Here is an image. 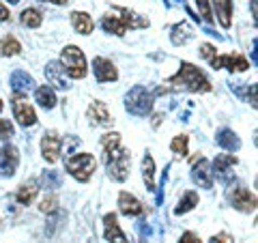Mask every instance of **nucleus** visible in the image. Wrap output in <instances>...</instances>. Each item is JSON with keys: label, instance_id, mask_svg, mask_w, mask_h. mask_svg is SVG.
<instances>
[{"label": "nucleus", "instance_id": "28", "mask_svg": "<svg viewBox=\"0 0 258 243\" xmlns=\"http://www.w3.org/2000/svg\"><path fill=\"white\" fill-rule=\"evenodd\" d=\"M18 52H22V45L18 43V39H15V37L7 35L3 41H0V54H3V56H15Z\"/></svg>", "mask_w": 258, "mask_h": 243}, {"label": "nucleus", "instance_id": "16", "mask_svg": "<svg viewBox=\"0 0 258 243\" xmlns=\"http://www.w3.org/2000/svg\"><path fill=\"white\" fill-rule=\"evenodd\" d=\"M103 224H106V239L110 243H127V237L120 232L114 213H108L106 217H103Z\"/></svg>", "mask_w": 258, "mask_h": 243}, {"label": "nucleus", "instance_id": "13", "mask_svg": "<svg viewBox=\"0 0 258 243\" xmlns=\"http://www.w3.org/2000/svg\"><path fill=\"white\" fill-rule=\"evenodd\" d=\"M194 181H196L200 188L211 190L213 185V172H211V164L207 159H198V164L194 166Z\"/></svg>", "mask_w": 258, "mask_h": 243}, {"label": "nucleus", "instance_id": "30", "mask_svg": "<svg viewBox=\"0 0 258 243\" xmlns=\"http://www.w3.org/2000/svg\"><path fill=\"white\" fill-rule=\"evenodd\" d=\"M101 147H103V153L114 151L116 147H120V136L118 134H106L101 138Z\"/></svg>", "mask_w": 258, "mask_h": 243}, {"label": "nucleus", "instance_id": "33", "mask_svg": "<svg viewBox=\"0 0 258 243\" xmlns=\"http://www.w3.org/2000/svg\"><path fill=\"white\" fill-rule=\"evenodd\" d=\"M196 7L200 9V15H203L205 22H211V9H209V0H196Z\"/></svg>", "mask_w": 258, "mask_h": 243}, {"label": "nucleus", "instance_id": "19", "mask_svg": "<svg viewBox=\"0 0 258 243\" xmlns=\"http://www.w3.org/2000/svg\"><path fill=\"white\" fill-rule=\"evenodd\" d=\"M71 24H74V28L80 32V35H91L93 28H95L93 20L88 18V13H84V11H74L71 13Z\"/></svg>", "mask_w": 258, "mask_h": 243}, {"label": "nucleus", "instance_id": "12", "mask_svg": "<svg viewBox=\"0 0 258 243\" xmlns=\"http://www.w3.org/2000/svg\"><path fill=\"white\" fill-rule=\"evenodd\" d=\"M237 164V157L235 155H217L213 161V170H215V176L224 183H230L232 179V166Z\"/></svg>", "mask_w": 258, "mask_h": 243}, {"label": "nucleus", "instance_id": "9", "mask_svg": "<svg viewBox=\"0 0 258 243\" xmlns=\"http://www.w3.org/2000/svg\"><path fill=\"white\" fill-rule=\"evenodd\" d=\"M211 67L213 69H222V67H226V69H230V71H245V69H249V63L243 58L241 54H232V56H213L211 58Z\"/></svg>", "mask_w": 258, "mask_h": 243}, {"label": "nucleus", "instance_id": "10", "mask_svg": "<svg viewBox=\"0 0 258 243\" xmlns=\"http://www.w3.org/2000/svg\"><path fill=\"white\" fill-rule=\"evenodd\" d=\"M93 69H95L97 82H114V80L118 78L116 67L112 65V60L101 58V56H97V58L93 60Z\"/></svg>", "mask_w": 258, "mask_h": 243}, {"label": "nucleus", "instance_id": "38", "mask_svg": "<svg viewBox=\"0 0 258 243\" xmlns=\"http://www.w3.org/2000/svg\"><path fill=\"white\" fill-rule=\"evenodd\" d=\"M7 20H9V9L0 3V22H7Z\"/></svg>", "mask_w": 258, "mask_h": 243}, {"label": "nucleus", "instance_id": "6", "mask_svg": "<svg viewBox=\"0 0 258 243\" xmlns=\"http://www.w3.org/2000/svg\"><path fill=\"white\" fill-rule=\"evenodd\" d=\"M13 114L15 118H18V123L24 125V127H30L37 123V114L35 110H32V106L28 103V99L20 93H15V99H13Z\"/></svg>", "mask_w": 258, "mask_h": 243}, {"label": "nucleus", "instance_id": "27", "mask_svg": "<svg viewBox=\"0 0 258 243\" xmlns=\"http://www.w3.org/2000/svg\"><path fill=\"white\" fill-rule=\"evenodd\" d=\"M43 22V15L39 13L37 9H24L22 11V24L28 28H39Z\"/></svg>", "mask_w": 258, "mask_h": 243}, {"label": "nucleus", "instance_id": "5", "mask_svg": "<svg viewBox=\"0 0 258 243\" xmlns=\"http://www.w3.org/2000/svg\"><path fill=\"white\" fill-rule=\"evenodd\" d=\"M60 60H62V67H64V74L69 78H84L86 76V58L80 47L76 45H67L60 54Z\"/></svg>", "mask_w": 258, "mask_h": 243}, {"label": "nucleus", "instance_id": "40", "mask_svg": "<svg viewBox=\"0 0 258 243\" xmlns=\"http://www.w3.org/2000/svg\"><path fill=\"white\" fill-rule=\"evenodd\" d=\"M9 3H13V5H15V3H20V0H9Z\"/></svg>", "mask_w": 258, "mask_h": 243}, {"label": "nucleus", "instance_id": "2", "mask_svg": "<svg viewBox=\"0 0 258 243\" xmlns=\"http://www.w3.org/2000/svg\"><path fill=\"white\" fill-rule=\"evenodd\" d=\"M103 159H106V168H108V174L112 181H125L127 174H129V151L116 147L114 151H108L103 153Z\"/></svg>", "mask_w": 258, "mask_h": 243}, {"label": "nucleus", "instance_id": "11", "mask_svg": "<svg viewBox=\"0 0 258 243\" xmlns=\"http://www.w3.org/2000/svg\"><path fill=\"white\" fill-rule=\"evenodd\" d=\"M230 202L232 207H237L239 211H254L256 209V196L249 194V190L245 188H235L230 194Z\"/></svg>", "mask_w": 258, "mask_h": 243}, {"label": "nucleus", "instance_id": "23", "mask_svg": "<svg viewBox=\"0 0 258 243\" xmlns=\"http://www.w3.org/2000/svg\"><path fill=\"white\" fill-rule=\"evenodd\" d=\"M35 97H37L39 106L45 108V110H52L56 106V95H54V91H52L50 86H39Z\"/></svg>", "mask_w": 258, "mask_h": 243}, {"label": "nucleus", "instance_id": "8", "mask_svg": "<svg viewBox=\"0 0 258 243\" xmlns=\"http://www.w3.org/2000/svg\"><path fill=\"white\" fill-rule=\"evenodd\" d=\"M18 164H20L18 149H15L13 144H5L3 151H0V172L5 176H13Z\"/></svg>", "mask_w": 258, "mask_h": 243}, {"label": "nucleus", "instance_id": "4", "mask_svg": "<svg viewBox=\"0 0 258 243\" xmlns=\"http://www.w3.org/2000/svg\"><path fill=\"white\" fill-rule=\"evenodd\" d=\"M64 168H67V172H71V176H76L78 181L86 183L88 179H91V174L95 172L97 161H95V157L91 155V153H78V155L67 157Z\"/></svg>", "mask_w": 258, "mask_h": 243}, {"label": "nucleus", "instance_id": "39", "mask_svg": "<svg viewBox=\"0 0 258 243\" xmlns=\"http://www.w3.org/2000/svg\"><path fill=\"white\" fill-rule=\"evenodd\" d=\"M47 3H54V5H67L69 0H47Z\"/></svg>", "mask_w": 258, "mask_h": 243}, {"label": "nucleus", "instance_id": "25", "mask_svg": "<svg viewBox=\"0 0 258 243\" xmlns=\"http://www.w3.org/2000/svg\"><path fill=\"white\" fill-rule=\"evenodd\" d=\"M37 183L35 181H28L26 185H22V188L18 190V194H15V198H18V202L20 205H30L32 200H35V196H37Z\"/></svg>", "mask_w": 258, "mask_h": 243}, {"label": "nucleus", "instance_id": "7", "mask_svg": "<svg viewBox=\"0 0 258 243\" xmlns=\"http://www.w3.org/2000/svg\"><path fill=\"white\" fill-rule=\"evenodd\" d=\"M60 147H62V138L54 132H47L41 140V153H43V159L54 164V161H58L60 157Z\"/></svg>", "mask_w": 258, "mask_h": 243}, {"label": "nucleus", "instance_id": "35", "mask_svg": "<svg viewBox=\"0 0 258 243\" xmlns=\"http://www.w3.org/2000/svg\"><path fill=\"white\" fill-rule=\"evenodd\" d=\"M213 45H209V43H205V45H200V54H203V58H209L211 60L213 58Z\"/></svg>", "mask_w": 258, "mask_h": 243}, {"label": "nucleus", "instance_id": "26", "mask_svg": "<svg viewBox=\"0 0 258 243\" xmlns=\"http://www.w3.org/2000/svg\"><path fill=\"white\" fill-rule=\"evenodd\" d=\"M194 207H198V194H196V192H187V194H185V196L179 200V205H176L174 213H176V215H183V213L191 211Z\"/></svg>", "mask_w": 258, "mask_h": 243}, {"label": "nucleus", "instance_id": "3", "mask_svg": "<svg viewBox=\"0 0 258 243\" xmlns=\"http://www.w3.org/2000/svg\"><path fill=\"white\" fill-rule=\"evenodd\" d=\"M153 101H155V97L151 91H147L144 86H136L125 97V108L134 116H147L153 110Z\"/></svg>", "mask_w": 258, "mask_h": 243}, {"label": "nucleus", "instance_id": "36", "mask_svg": "<svg viewBox=\"0 0 258 243\" xmlns=\"http://www.w3.org/2000/svg\"><path fill=\"white\" fill-rule=\"evenodd\" d=\"M179 243H200V239H198L194 232H185L183 237H181V241H179Z\"/></svg>", "mask_w": 258, "mask_h": 243}, {"label": "nucleus", "instance_id": "14", "mask_svg": "<svg viewBox=\"0 0 258 243\" xmlns=\"http://www.w3.org/2000/svg\"><path fill=\"white\" fill-rule=\"evenodd\" d=\"M45 76L56 88H62V91H67L69 88V82H67V78H64V67L60 63H47Z\"/></svg>", "mask_w": 258, "mask_h": 243}, {"label": "nucleus", "instance_id": "21", "mask_svg": "<svg viewBox=\"0 0 258 243\" xmlns=\"http://www.w3.org/2000/svg\"><path fill=\"white\" fill-rule=\"evenodd\" d=\"M101 26L106 28L108 32H112V35H118V37H123L125 32H127L125 22L120 20V18H116V15H112V13L103 15V20H101Z\"/></svg>", "mask_w": 258, "mask_h": 243}, {"label": "nucleus", "instance_id": "22", "mask_svg": "<svg viewBox=\"0 0 258 243\" xmlns=\"http://www.w3.org/2000/svg\"><path fill=\"white\" fill-rule=\"evenodd\" d=\"M114 11L123 15V18H120V20L125 22V26H127V28H144V26H149V20H142V18H138V15H136L134 11L125 9V7H114Z\"/></svg>", "mask_w": 258, "mask_h": 243}, {"label": "nucleus", "instance_id": "18", "mask_svg": "<svg viewBox=\"0 0 258 243\" xmlns=\"http://www.w3.org/2000/svg\"><path fill=\"white\" fill-rule=\"evenodd\" d=\"M88 118H91V123L108 125L110 123V112L106 108V103L103 101H93L91 108H88Z\"/></svg>", "mask_w": 258, "mask_h": 243}, {"label": "nucleus", "instance_id": "29", "mask_svg": "<svg viewBox=\"0 0 258 243\" xmlns=\"http://www.w3.org/2000/svg\"><path fill=\"white\" fill-rule=\"evenodd\" d=\"M153 166H155V164H153V157L147 155L142 159V176H144V183H147L149 190L155 188V183H153V174H155V172H153Z\"/></svg>", "mask_w": 258, "mask_h": 243}, {"label": "nucleus", "instance_id": "20", "mask_svg": "<svg viewBox=\"0 0 258 243\" xmlns=\"http://www.w3.org/2000/svg\"><path fill=\"white\" fill-rule=\"evenodd\" d=\"M213 7H215V13L220 18V24L224 28H230L232 24V0H213Z\"/></svg>", "mask_w": 258, "mask_h": 243}, {"label": "nucleus", "instance_id": "37", "mask_svg": "<svg viewBox=\"0 0 258 243\" xmlns=\"http://www.w3.org/2000/svg\"><path fill=\"white\" fill-rule=\"evenodd\" d=\"M211 243H232V239L228 237V234H217V237L211 239Z\"/></svg>", "mask_w": 258, "mask_h": 243}, {"label": "nucleus", "instance_id": "17", "mask_svg": "<svg viewBox=\"0 0 258 243\" xmlns=\"http://www.w3.org/2000/svg\"><path fill=\"white\" fill-rule=\"evenodd\" d=\"M9 82H11V88L15 93H28L32 86H35V80H32L26 71H22V69H18V71H13L11 74V78H9Z\"/></svg>", "mask_w": 258, "mask_h": 243}, {"label": "nucleus", "instance_id": "31", "mask_svg": "<svg viewBox=\"0 0 258 243\" xmlns=\"http://www.w3.org/2000/svg\"><path fill=\"white\" fill-rule=\"evenodd\" d=\"M187 140L189 138L187 136H179V138H174L172 140V144H170V149L174 151V153H179V155H187Z\"/></svg>", "mask_w": 258, "mask_h": 243}, {"label": "nucleus", "instance_id": "41", "mask_svg": "<svg viewBox=\"0 0 258 243\" xmlns=\"http://www.w3.org/2000/svg\"><path fill=\"white\" fill-rule=\"evenodd\" d=\"M0 112H3V101H0Z\"/></svg>", "mask_w": 258, "mask_h": 243}, {"label": "nucleus", "instance_id": "1", "mask_svg": "<svg viewBox=\"0 0 258 243\" xmlns=\"http://www.w3.org/2000/svg\"><path fill=\"white\" fill-rule=\"evenodd\" d=\"M168 86L176 88V91H181L183 88V91H191V93L211 91V84H209V80L205 78V74L198 67H194L191 63H183L179 74L168 80Z\"/></svg>", "mask_w": 258, "mask_h": 243}, {"label": "nucleus", "instance_id": "24", "mask_svg": "<svg viewBox=\"0 0 258 243\" xmlns=\"http://www.w3.org/2000/svg\"><path fill=\"white\" fill-rule=\"evenodd\" d=\"M217 144L224 149H228V151H237L241 147V142H239V138L235 132H230V129H222L220 134H217Z\"/></svg>", "mask_w": 258, "mask_h": 243}, {"label": "nucleus", "instance_id": "32", "mask_svg": "<svg viewBox=\"0 0 258 243\" xmlns=\"http://www.w3.org/2000/svg\"><path fill=\"white\" fill-rule=\"evenodd\" d=\"M39 209H41L43 213H54L56 211V196H47L41 200V205H39Z\"/></svg>", "mask_w": 258, "mask_h": 243}, {"label": "nucleus", "instance_id": "34", "mask_svg": "<svg viewBox=\"0 0 258 243\" xmlns=\"http://www.w3.org/2000/svg\"><path fill=\"white\" fill-rule=\"evenodd\" d=\"M9 136H13V125L9 120H0V140H7Z\"/></svg>", "mask_w": 258, "mask_h": 243}, {"label": "nucleus", "instance_id": "15", "mask_svg": "<svg viewBox=\"0 0 258 243\" xmlns=\"http://www.w3.org/2000/svg\"><path fill=\"white\" fill-rule=\"evenodd\" d=\"M118 207H120V213H125L129 217H134V215H140L144 209L140 205V200L138 198H134L132 194H127V192H120V196H118Z\"/></svg>", "mask_w": 258, "mask_h": 243}]
</instances>
